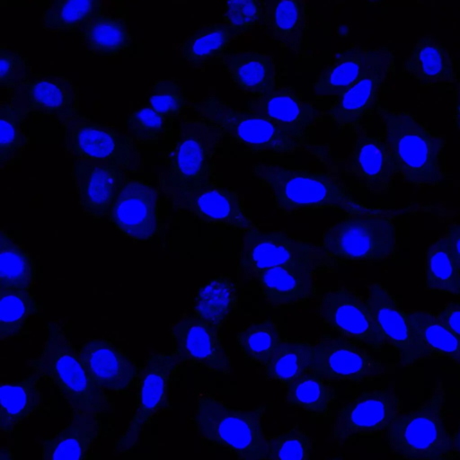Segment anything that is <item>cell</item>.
I'll return each instance as SVG.
<instances>
[{"label": "cell", "instance_id": "1", "mask_svg": "<svg viewBox=\"0 0 460 460\" xmlns=\"http://www.w3.org/2000/svg\"><path fill=\"white\" fill-rule=\"evenodd\" d=\"M252 176L270 190L274 208L284 214L332 209L356 215L373 208L357 200L347 186L329 172L260 162L253 165Z\"/></svg>", "mask_w": 460, "mask_h": 460}, {"label": "cell", "instance_id": "2", "mask_svg": "<svg viewBox=\"0 0 460 460\" xmlns=\"http://www.w3.org/2000/svg\"><path fill=\"white\" fill-rule=\"evenodd\" d=\"M377 114L384 125L383 136L391 150L395 175L417 187L438 186L447 180L445 135L408 111L382 107Z\"/></svg>", "mask_w": 460, "mask_h": 460}, {"label": "cell", "instance_id": "3", "mask_svg": "<svg viewBox=\"0 0 460 460\" xmlns=\"http://www.w3.org/2000/svg\"><path fill=\"white\" fill-rule=\"evenodd\" d=\"M400 211L376 208L345 215L323 234L321 252L328 264H374L390 260L398 251Z\"/></svg>", "mask_w": 460, "mask_h": 460}, {"label": "cell", "instance_id": "4", "mask_svg": "<svg viewBox=\"0 0 460 460\" xmlns=\"http://www.w3.org/2000/svg\"><path fill=\"white\" fill-rule=\"evenodd\" d=\"M31 372L58 390L72 413L100 415L111 410L107 393L92 380L78 349L58 323L47 324L45 346L31 360Z\"/></svg>", "mask_w": 460, "mask_h": 460}, {"label": "cell", "instance_id": "5", "mask_svg": "<svg viewBox=\"0 0 460 460\" xmlns=\"http://www.w3.org/2000/svg\"><path fill=\"white\" fill-rule=\"evenodd\" d=\"M198 118L223 140L253 155H293L311 145L309 134L281 128L269 119L208 97L195 106Z\"/></svg>", "mask_w": 460, "mask_h": 460}, {"label": "cell", "instance_id": "6", "mask_svg": "<svg viewBox=\"0 0 460 460\" xmlns=\"http://www.w3.org/2000/svg\"><path fill=\"white\" fill-rule=\"evenodd\" d=\"M447 398L444 383L436 381L419 405L402 412L385 433L391 453L402 460H456Z\"/></svg>", "mask_w": 460, "mask_h": 460}, {"label": "cell", "instance_id": "7", "mask_svg": "<svg viewBox=\"0 0 460 460\" xmlns=\"http://www.w3.org/2000/svg\"><path fill=\"white\" fill-rule=\"evenodd\" d=\"M265 412L264 406L247 411L206 393L197 399L192 420L204 440L229 451L237 460H266Z\"/></svg>", "mask_w": 460, "mask_h": 460}, {"label": "cell", "instance_id": "8", "mask_svg": "<svg viewBox=\"0 0 460 460\" xmlns=\"http://www.w3.org/2000/svg\"><path fill=\"white\" fill-rule=\"evenodd\" d=\"M402 412L394 385L362 391L342 400L333 411L332 436L341 443L356 436L385 434Z\"/></svg>", "mask_w": 460, "mask_h": 460}, {"label": "cell", "instance_id": "9", "mask_svg": "<svg viewBox=\"0 0 460 460\" xmlns=\"http://www.w3.org/2000/svg\"><path fill=\"white\" fill-rule=\"evenodd\" d=\"M222 143L217 134L199 118L182 120L167 155L170 179L175 187L195 188L215 182V157Z\"/></svg>", "mask_w": 460, "mask_h": 460}, {"label": "cell", "instance_id": "10", "mask_svg": "<svg viewBox=\"0 0 460 460\" xmlns=\"http://www.w3.org/2000/svg\"><path fill=\"white\" fill-rule=\"evenodd\" d=\"M180 367L172 353H152L140 370L135 407L130 420L114 443L115 450L124 454L139 442L142 432L169 402L170 384Z\"/></svg>", "mask_w": 460, "mask_h": 460}, {"label": "cell", "instance_id": "11", "mask_svg": "<svg viewBox=\"0 0 460 460\" xmlns=\"http://www.w3.org/2000/svg\"><path fill=\"white\" fill-rule=\"evenodd\" d=\"M288 265L315 268L325 263L321 250L305 239L260 228L244 232L237 253L239 273L252 277L260 271Z\"/></svg>", "mask_w": 460, "mask_h": 460}, {"label": "cell", "instance_id": "12", "mask_svg": "<svg viewBox=\"0 0 460 460\" xmlns=\"http://www.w3.org/2000/svg\"><path fill=\"white\" fill-rule=\"evenodd\" d=\"M316 313L323 326L338 337L375 350L386 345L367 303L350 288H334L316 296Z\"/></svg>", "mask_w": 460, "mask_h": 460}, {"label": "cell", "instance_id": "13", "mask_svg": "<svg viewBox=\"0 0 460 460\" xmlns=\"http://www.w3.org/2000/svg\"><path fill=\"white\" fill-rule=\"evenodd\" d=\"M395 367L374 356L369 348L338 336H324L314 345L313 371L330 381L365 383L391 374Z\"/></svg>", "mask_w": 460, "mask_h": 460}, {"label": "cell", "instance_id": "14", "mask_svg": "<svg viewBox=\"0 0 460 460\" xmlns=\"http://www.w3.org/2000/svg\"><path fill=\"white\" fill-rule=\"evenodd\" d=\"M169 192L176 208L201 223L243 232L259 228L244 207L243 197L234 189L211 182L195 188L174 186Z\"/></svg>", "mask_w": 460, "mask_h": 460}, {"label": "cell", "instance_id": "15", "mask_svg": "<svg viewBox=\"0 0 460 460\" xmlns=\"http://www.w3.org/2000/svg\"><path fill=\"white\" fill-rule=\"evenodd\" d=\"M174 352L180 364L229 375L232 361L220 331L187 315L171 327Z\"/></svg>", "mask_w": 460, "mask_h": 460}, {"label": "cell", "instance_id": "16", "mask_svg": "<svg viewBox=\"0 0 460 460\" xmlns=\"http://www.w3.org/2000/svg\"><path fill=\"white\" fill-rule=\"evenodd\" d=\"M64 149L73 161L128 163L129 145L111 128L77 113L61 122Z\"/></svg>", "mask_w": 460, "mask_h": 460}, {"label": "cell", "instance_id": "17", "mask_svg": "<svg viewBox=\"0 0 460 460\" xmlns=\"http://www.w3.org/2000/svg\"><path fill=\"white\" fill-rule=\"evenodd\" d=\"M158 191L139 179L123 178L110 211V220L125 237L148 242L157 229Z\"/></svg>", "mask_w": 460, "mask_h": 460}, {"label": "cell", "instance_id": "18", "mask_svg": "<svg viewBox=\"0 0 460 460\" xmlns=\"http://www.w3.org/2000/svg\"><path fill=\"white\" fill-rule=\"evenodd\" d=\"M394 53L372 66L330 105L327 117L337 128L359 132L365 119L376 108L384 84L394 70Z\"/></svg>", "mask_w": 460, "mask_h": 460}, {"label": "cell", "instance_id": "19", "mask_svg": "<svg viewBox=\"0 0 460 460\" xmlns=\"http://www.w3.org/2000/svg\"><path fill=\"white\" fill-rule=\"evenodd\" d=\"M78 354L92 380L105 392L122 393L139 377L136 362L108 339L86 341Z\"/></svg>", "mask_w": 460, "mask_h": 460}, {"label": "cell", "instance_id": "20", "mask_svg": "<svg viewBox=\"0 0 460 460\" xmlns=\"http://www.w3.org/2000/svg\"><path fill=\"white\" fill-rule=\"evenodd\" d=\"M246 111L263 117L283 129L309 134L316 120L314 105L293 88L277 82L251 96Z\"/></svg>", "mask_w": 460, "mask_h": 460}, {"label": "cell", "instance_id": "21", "mask_svg": "<svg viewBox=\"0 0 460 460\" xmlns=\"http://www.w3.org/2000/svg\"><path fill=\"white\" fill-rule=\"evenodd\" d=\"M366 298L386 345L398 353L404 366L419 362L408 312L402 307L396 296L385 285L376 282L369 287Z\"/></svg>", "mask_w": 460, "mask_h": 460}, {"label": "cell", "instance_id": "22", "mask_svg": "<svg viewBox=\"0 0 460 460\" xmlns=\"http://www.w3.org/2000/svg\"><path fill=\"white\" fill-rule=\"evenodd\" d=\"M388 47L351 46L341 49L319 71L313 84L317 97H339L354 85L375 64L394 54Z\"/></svg>", "mask_w": 460, "mask_h": 460}, {"label": "cell", "instance_id": "23", "mask_svg": "<svg viewBox=\"0 0 460 460\" xmlns=\"http://www.w3.org/2000/svg\"><path fill=\"white\" fill-rule=\"evenodd\" d=\"M120 169L110 162L74 161L78 203L87 216L100 218L110 214L123 179Z\"/></svg>", "mask_w": 460, "mask_h": 460}, {"label": "cell", "instance_id": "24", "mask_svg": "<svg viewBox=\"0 0 460 460\" xmlns=\"http://www.w3.org/2000/svg\"><path fill=\"white\" fill-rule=\"evenodd\" d=\"M349 174L371 194L387 193L394 171L389 145L384 136L362 133L354 143Z\"/></svg>", "mask_w": 460, "mask_h": 460}, {"label": "cell", "instance_id": "25", "mask_svg": "<svg viewBox=\"0 0 460 460\" xmlns=\"http://www.w3.org/2000/svg\"><path fill=\"white\" fill-rule=\"evenodd\" d=\"M314 268L288 265L260 271L252 276L268 305L274 308L300 304L316 291Z\"/></svg>", "mask_w": 460, "mask_h": 460}, {"label": "cell", "instance_id": "26", "mask_svg": "<svg viewBox=\"0 0 460 460\" xmlns=\"http://www.w3.org/2000/svg\"><path fill=\"white\" fill-rule=\"evenodd\" d=\"M100 434L99 415L72 413L65 427L41 438L40 460H88Z\"/></svg>", "mask_w": 460, "mask_h": 460}, {"label": "cell", "instance_id": "27", "mask_svg": "<svg viewBox=\"0 0 460 460\" xmlns=\"http://www.w3.org/2000/svg\"><path fill=\"white\" fill-rule=\"evenodd\" d=\"M30 113L53 117L61 122L79 111V91L61 75L35 74L26 85Z\"/></svg>", "mask_w": 460, "mask_h": 460}, {"label": "cell", "instance_id": "28", "mask_svg": "<svg viewBox=\"0 0 460 460\" xmlns=\"http://www.w3.org/2000/svg\"><path fill=\"white\" fill-rule=\"evenodd\" d=\"M402 71L420 84H455L458 69L452 53L433 37L417 39Z\"/></svg>", "mask_w": 460, "mask_h": 460}, {"label": "cell", "instance_id": "29", "mask_svg": "<svg viewBox=\"0 0 460 460\" xmlns=\"http://www.w3.org/2000/svg\"><path fill=\"white\" fill-rule=\"evenodd\" d=\"M40 379L36 376L4 383L0 387V431L10 436L44 405Z\"/></svg>", "mask_w": 460, "mask_h": 460}, {"label": "cell", "instance_id": "30", "mask_svg": "<svg viewBox=\"0 0 460 460\" xmlns=\"http://www.w3.org/2000/svg\"><path fill=\"white\" fill-rule=\"evenodd\" d=\"M420 361L444 358L460 370V340L430 311L407 310Z\"/></svg>", "mask_w": 460, "mask_h": 460}, {"label": "cell", "instance_id": "31", "mask_svg": "<svg viewBox=\"0 0 460 460\" xmlns=\"http://www.w3.org/2000/svg\"><path fill=\"white\" fill-rule=\"evenodd\" d=\"M263 21L271 37L281 48L301 55L308 28L307 4L288 0L276 2L263 13Z\"/></svg>", "mask_w": 460, "mask_h": 460}, {"label": "cell", "instance_id": "32", "mask_svg": "<svg viewBox=\"0 0 460 460\" xmlns=\"http://www.w3.org/2000/svg\"><path fill=\"white\" fill-rule=\"evenodd\" d=\"M222 64L234 84L251 96L276 83L273 59L261 51L235 49L226 55Z\"/></svg>", "mask_w": 460, "mask_h": 460}, {"label": "cell", "instance_id": "33", "mask_svg": "<svg viewBox=\"0 0 460 460\" xmlns=\"http://www.w3.org/2000/svg\"><path fill=\"white\" fill-rule=\"evenodd\" d=\"M238 307L236 283L219 275L199 288L193 298L191 315L220 330Z\"/></svg>", "mask_w": 460, "mask_h": 460}, {"label": "cell", "instance_id": "34", "mask_svg": "<svg viewBox=\"0 0 460 460\" xmlns=\"http://www.w3.org/2000/svg\"><path fill=\"white\" fill-rule=\"evenodd\" d=\"M80 34L88 52L95 56L116 57L132 44L126 19L121 16L96 17L84 26Z\"/></svg>", "mask_w": 460, "mask_h": 460}, {"label": "cell", "instance_id": "35", "mask_svg": "<svg viewBox=\"0 0 460 460\" xmlns=\"http://www.w3.org/2000/svg\"><path fill=\"white\" fill-rule=\"evenodd\" d=\"M36 278L35 260L2 227L0 234V290L31 291Z\"/></svg>", "mask_w": 460, "mask_h": 460}, {"label": "cell", "instance_id": "36", "mask_svg": "<svg viewBox=\"0 0 460 460\" xmlns=\"http://www.w3.org/2000/svg\"><path fill=\"white\" fill-rule=\"evenodd\" d=\"M105 9L100 0H52L43 9V26L51 32L81 31L87 22L104 15Z\"/></svg>", "mask_w": 460, "mask_h": 460}, {"label": "cell", "instance_id": "37", "mask_svg": "<svg viewBox=\"0 0 460 460\" xmlns=\"http://www.w3.org/2000/svg\"><path fill=\"white\" fill-rule=\"evenodd\" d=\"M425 288L436 294L460 296V268L444 234L426 250Z\"/></svg>", "mask_w": 460, "mask_h": 460}, {"label": "cell", "instance_id": "38", "mask_svg": "<svg viewBox=\"0 0 460 460\" xmlns=\"http://www.w3.org/2000/svg\"><path fill=\"white\" fill-rule=\"evenodd\" d=\"M313 363L314 345L297 339L284 338L275 356L263 367L264 375L268 379L288 386L312 372Z\"/></svg>", "mask_w": 460, "mask_h": 460}, {"label": "cell", "instance_id": "39", "mask_svg": "<svg viewBox=\"0 0 460 460\" xmlns=\"http://www.w3.org/2000/svg\"><path fill=\"white\" fill-rule=\"evenodd\" d=\"M231 42V31L226 25H202L184 40L181 57L192 66L222 63Z\"/></svg>", "mask_w": 460, "mask_h": 460}, {"label": "cell", "instance_id": "40", "mask_svg": "<svg viewBox=\"0 0 460 460\" xmlns=\"http://www.w3.org/2000/svg\"><path fill=\"white\" fill-rule=\"evenodd\" d=\"M283 340L278 323L268 319L249 323L235 336V343L243 358L262 367L275 356Z\"/></svg>", "mask_w": 460, "mask_h": 460}, {"label": "cell", "instance_id": "41", "mask_svg": "<svg viewBox=\"0 0 460 460\" xmlns=\"http://www.w3.org/2000/svg\"><path fill=\"white\" fill-rule=\"evenodd\" d=\"M285 399L292 407L324 417L331 411L336 392L332 381L312 371L286 386Z\"/></svg>", "mask_w": 460, "mask_h": 460}, {"label": "cell", "instance_id": "42", "mask_svg": "<svg viewBox=\"0 0 460 460\" xmlns=\"http://www.w3.org/2000/svg\"><path fill=\"white\" fill-rule=\"evenodd\" d=\"M40 308L31 291L0 290V339L20 334Z\"/></svg>", "mask_w": 460, "mask_h": 460}, {"label": "cell", "instance_id": "43", "mask_svg": "<svg viewBox=\"0 0 460 460\" xmlns=\"http://www.w3.org/2000/svg\"><path fill=\"white\" fill-rule=\"evenodd\" d=\"M27 110L14 107L11 102L0 106V163L2 167L12 165L29 144L25 117Z\"/></svg>", "mask_w": 460, "mask_h": 460}, {"label": "cell", "instance_id": "44", "mask_svg": "<svg viewBox=\"0 0 460 460\" xmlns=\"http://www.w3.org/2000/svg\"><path fill=\"white\" fill-rule=\"evenodd\" d=\"M313 454L312 438L299 425L282 434L267 436L266 460H313Z\"/></svg>", "mask_w": 460, "mask_h": 460}, {"label": "cell", "instance_id": "45", "mask_svg": "<svg viewBox=\"0 0 460 460\" xmlns=\"http://www.w3.org/2000/svg\"><path fill=\"white\" fill-rule=\"evenodd\" d=\"M33 75L28 57L17 50L2 45L0 47V85L16 92L26 86Z\"/></svg>", "mask_w": 460, "mask_h": 460}, {"label": "cell", "instance_id": "46", "mask_svg": "<svg viewBox=\"0 0 460 460\" xmlns=\"http://www.w3.org/2000/svg\"><path fill=\"white\" fill-rule=\"evenodd\" d=\"M264 2L255 0L227 1L222 13L226 26L236 34L251 32L263 18Z\"/></svg>", "mask_w": 460, "mask_h": 460}, {"label": "cell", "instance_id": "47", "mask_svg": "<svg viewBox=\"0 0 460 460\" xmlns=\"http://www.w3.org/2000/svg\"><path fill=\"white\" fill-rule=\"evenodd\" d=\"M147 104L169 119L176 118L181 113L185 105L183 88L175 80H157L148 95Z\"/></svg>", "mask_w": 460, "mask_h": 460}, {"label": "cell", "instance_id": "48", "mask_svg": "<svg viewBox=\"0 0 460 460\" xmlns=\"http://www.w3.org/2000/svg\"><path fill=\"white\" fill-rule=\"evenodd\" d=\"M170 119L150 107L134 111L126 119V126L141 142L155 143L164 139Z\"/></svg>", "mask_w": 460, "mask_h": 460}, {"label": "cell", "instance_id": "49", "mask_svg": "<svg viewBox=\"0 0 460 460\" xmlns=\"http://www.w3.org/2000/svg\"><path fill=\"white\" fill-rule=\"evenodd\" d=\"M435 314L438 321L460 340V302L448 301Z\"/></svg>", "mask_w": 460, "mask_h": 460}, {"label": "cell", "instance_id": "50", "mask_svg": "<svg viewBox=\"0 0 460 460\" xmlns=\"http://www.w3.org/2000/svg\"><path fill=\"white\" fill-rule=\"evenodd\" d=\"M449 249L460 268V223L451 224L444 234Z\"/></svg>", "mask_w": 460, "mask_h": 460}, {"label": "cell", "instance_id": "51", "mask_svg": "<svg viewBox=\"0 0 460 460\" xmlns=\"http://www.w3.org/2000/svg\"><path fill=\"white\" fill-rule=\"evenodd\" d=\"M460 67V65H459ZM454 123L460 133V68L458 69L457 81L456 83V106L454 114Z\"/></svg>", "mask_w": 460, "mask_h": 460}, {"label": "cell", "instance_id": "52", "mask_svg": "<svg viewBox=\"0 0 460 460\" xmlns=\"http://www.w3.org/2000/svg\"><path fill=\"white\" fill-rule=\"evenodd\" d=\"M452 444L454 457L460 460V414L455 431L452 433Z\"/></svg>", "mask_w": 460, "mask_h": 460}, {"label": "cell", "instance_id": "53", "mask_svg": "<svg viewBox=\"0 0 460 460\" xmlns=\"http://www.w3.org/2000/svg\"><path fill=\"white\" fill-rule=\"evenodd\" d=\"M0 460H16V457L13 451L10 447H6L1 449Z\"/></svg>", "mask_w": 460, "mask_h": 460}, {"label": "cell", "instance_id": "54", "mask_svg": "<svg viewBox=\"0 0 460 460\" xmlns=\"http://www.w3.org/2000/svg\"><path fill=\"white\" fill-rule=\"evenodd\" d=\"M324 460H343L340 457H332V458H327V459H324Z\"/></svg>", "mask_w": 460, "mask_h": 460}]
</instances>
